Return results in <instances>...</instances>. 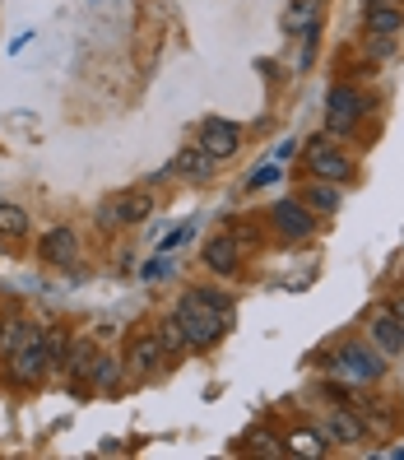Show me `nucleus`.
<instances>
[{"mask_svg":"<svg viewBox=\"0 0 404 460\" xmlns=\"http://www.w3.org/2000/svg\"><path fill=\"white\" fill-rule=\"evenodd\" d=\"M326 372L348 386H376L386 376V354L372 340H339L326 358Z\"/></svg>","mask_w":404,"mask_h":460,"instance_id":"f257e3e1","label":"nucleus"},{"mask_svg":"<svg viewBox=\"0 0 404 460\" xmlns=\"http://www.w3.org/2000/svg\"><path fill=\"white\" fill-rule=\"evenodd\" d=\"M177 321H181V335L186 349H214L228 335V312H214L209 303H200L196 293H181L177 303Z\"/></svg>","mask_w":404,"mask_h":460,"instance_id":"f03ea898","label":"nucleus"},{"mask_svg":"<svg viewBox=\"0 0 404 460\" xmlns=\"http://www.w3.org/2000/svg\"><path fill=\"white\" fill-rule=\"evenodd\" d=\"M303 164L316 181H335V186H348L358 177V164H354V154H348L344 145H335L330 135H316V140H307V154H303Z\"/></svg>","mask_w":404,"mask_h":460,"instance_id":"7ed1b4c3","label":"nucleus"},{"mask_svg":"<svg viewBox=\"0 0 404 460\" xmlns=\"http://www.w3.org/2000/svg\"><path fill=\"white\" fill-rule=\"evenodd\" d=\"M363 117H367V98H363L358 84H335L326 93V130L335 135V140H344Z\"/></svg>","mask_w":404,"mask_h":460,"instance_id":"20e7f679","label":"nucleus"},{"mask_svg":"<svg viewBox=\"0 0 404 460\" xmlns=\"http://www.w3.org/2000/svg\"><path fill=\"white\" fill-rule=\"evenodd\" d=\"M269 228L284 242H307V237H316L321 219L303 205V196H288V200H275V209H269Z\"/></svg>","mask_w":404,"mask_h":460,"instance_id":"39448f33","label":"nucleus"},{"mask_svg":"<svg viewBox=\"0 0 404 460\" xmlns=\"http://www.w3.org/2000/svg\"><path fill=\"white\" fill-rule=\"evenodd\" d=\"M42 372H47V344H42V331L33 326L23 335V344L10 354V382L14 386H38Z\"/></svg>","mask_w":404,"mask_h":460,"instance_id":"423d86ee","label":"nucleus"},{"mask_svg":"<svg viewBox=\"0 0 404 460\" xmlns=\"http://www.w3.org/2000/svg\"><path fill=\"white\" fill-rule=\"evenodd\" d=\"M154 219V196L140 191V186H126L112 200L102 205V224H121V228H135V224H149Z\"/></svg>","mask_w":404,"mask_h":460,"instance_id":"0eeeda50","label":"nucleus"},{"mask_svg":"<svg viewBox=\"0 0 404 460\" xmlns=\"http://www.w3.org/2000/svg\"><path fill=\"white\" fill-rule=\"evenodd\" d=\"M321 432H326V442H335V447H363L372 438L354 404H330V414H326V423H321Z\"/></svg>","mask_w":404,"mask_h":460,"instance_id":"6e6552de","label":"nucleus"},{"mask_svg":"<svg viewBox=\"0 0 404 460\" xmlns=\"http://www.w3.org/2000/svg\"><path fill=\"white\" fill-rule=\"evenodd\" d=\"M205 154H214L219 164H228V158L242 154V126L237 121H224V117H209L200 126V140H196Z\"/></svg>","mask_w":404,"mask_h":460,"instance_id":"1a4fd4ad","label":"nucleus"},{"mask_svg":"<svg viewBox=\"0 0 404 460\" xmlns=\"http://www.w3.org/2000/svg\"><path fill=\"white\" fill-rule=\"evenodd\" d=\"M168 172H177V177H186V181H196V186H209L214 172H219V158L205 154L200 145H181L177 158L168 164Z\"/></svg>","mask_w":404,"mask_h":460,"instance_id":"9d476101","label":"nucleus"},{"mask_svg":"<svg viewBox=\"0 0 404 460\" xmlns=\"http://www.w3.org/2000/svg\"><path fill=\"white\" fill-rule=\"evenodd\" d=\"M367 340L382 349L386 358H400V354H404V331H400V321L391 316V307H372V316H367Z\"/></svg>","mask_w":404,"mask_h":460,"instance_id":"9b49d317","label":"nucleus"},{"mask_svg":"<svg viewBox=\"0 0 404 460\" xmlns=\"http://www.w3.org/2000/svg\"><path fill=\"white\" fill-rule=\"evenodd\" d=\"M163 344H158V335L154 331H140L130 340V349H126V372L130 376H149L154 367H163Z\"/></svg>","mask_w":404,"mask_h":460,"instance_id":"f8f14e48","label":"nucleus"},{"mask_svg":"<svg viewBox=\"0 0 404 460\" xmlns=\"http://www.w3.org/2000/svg\"><path fill=\"white\" fill-rule=\"evenodd\" d=\"M354 410L363 414V423H367V432L372 438H391V432L400 428V404L395 400H354Z\"/></svg>","mask_w":404,"mask_h":460,"instance_id":"ddd939ff","label":"nucleus"},{"mask_svg":"<svg viewBox=\"0 0 404 460\" xmlns=\"http://www.w3.org/2000/svg\"><path fill=\"white\" fill-rule=\"evenodd\" d=\"M284 451L288 456H303V460H326L330 456V442L321 428H307V423H293L284 432Z\"/></svg>","mask_w":404,"mask_h":460,"instance_id":"4468645a","label":"nucleus"},{"mask_svg":"<svg viewBox=\"0 0 404 460\" xmlns=\"http://www.w3.org/2000/svg\"><path fill=\"white\" fill-rule=\"evenodd\" d=\"M38 256L51 261V265H75V256H79V237H75V228H66V224L47 228L42 242H38Z\"/></svg>","mask_w":404,"mask_h":460,"instance_id":"2eb2a0df","label":"nucleus"},{"mask_svg":"<svg viewBox=\"0 0 404 460\" xmlns=\"http://www.w3.org/2000/svg\"><path fill=\"white\" fill-rule=\"evenodd\" d=\"M205 265L214 270V275H237L242 270V247L233 242V233H219L205 242Z\"/></svg>","mask_w":404,"mask_h":460,"instance_id":"dca6fc26","label":"nucleus"},{"mask_svg":"<svg viewBox=\"0 0 404 460\" xmlns=\"http://www.w3.org/2000/svg\"><path fill=\"white\" fill-rule=\"evenodd\" d=\"M303 205L316 214V219H335V214H339V205H344V191H339L335 181H307Z\"/></svg>","mask_w":404,"mask_h":460,"instance_id":"f3484780","label":"nucleus"},{"mask_svg":"<svg viewBox=\"0 0 404 460\" xmlns=\"http://www.w3.org/2000/svg\"><path fill=\"white\" fill-rule=\"evenodd\" d=\"M363 23L372 38H400L404 33V5H367Z\"/></svg>","mask_w":404,"mask_h":460,"instance_id":"a211bd4d","label":"nucleus"},{"mask_svg":"<svg viewBox=\"0 0 404 460\" xmlns=\"http://www.w3.org/2000/svg\"><path fill=\"white\" fill-rule=\"evenodd\" d=\"M98 340L93 335H79L75 344H70V358H66V372H70V382H89L93 376V363H98Z\"/></svg>","mask_w":404,"mask_h":460,"instance_id":"6ab92c4d","label":"nucleus"},{"mask_svg":"<svg viewBox=\"0 0 404 460\" xmlns=\"http://www.w3.org/2000/svg\"><path fill=\"white\" fill-rule=\"evenodd\" d=\"M42 344H47V367H66L75 335H70L66 326H47V331H42Z\"/></svg>","mask_w":404,"mask_h":460,"instance_id":"aec40b11","label":"nucleus"},{"mask_svg":"<svg viewBox=\"0 0 404 460\" xmlns=\"http://www.w3.org/2000/svg\"><path fill=\"white\" fill-rule=\"evenodd\" d=\"M121 372H126V358H107V354H98L89 382H93V391L107 395V391H117V386H121Z\"/></svg>","mask_w":404,"mask_h":460,"instance_id":"412c9836","label":"nucleus"},{"mask_svg":"<svg viewBox=\"0 0 404 460\" xmlns=\"http://www.w3.org/2000/svg\"><path fill=\"white\" fill-rule=\"evenodd\" d=\"M321 14H326V0H293L288 23L293 29H321Z\"/></svg>","mask_w":404,"mask_h":460,"instance_id":"4be33fe9","label":"nucleus"},{"mask_svg":"<svg viewBox=\"0 0 404 460\" xmlns=\"http://www.w3.org/2000/svg\"><path fill=\"white\" fill-rule=\"evenodd\" d=\"M158 344H163V354L172 358V354H186V335H181V321H177V312L168 316V321H158Z\"/></svg>","mask_w":404,"mask_h":460,"instance_id":"5701e85b","label":"nucleus"},{"mask_svg":"<svg viewBox=\"0 0 404 460\" xmlns=\"http://www.w3.org/2000/svg\"><path fill=\"white\" fill-rule=\"evenodd\" d=\"M0 237H10V242L29 237V214L19 205H0Z\"/></svg>","mask_w":404,"mask_h":460,"instance_id":"b1692460","label":"nucleus"},{"mask_svg":"<svg viewBox=\"0 0 404 460\" xmlns=\"http://www.w3.org/2000/svg\"><path fill=\"white\" fill-rule=\"evenodd\" d=\"M29 331H33V326H23V321H10V326H0V354L10 358L14 349L23 344V335H29Z\"/></svg>","mask_w":404,"mask_h":460,"instance_id":"393cba45","label":"nucleus"},{"mask_svg":"<svg viewBox=\"0 0 404 460\" xmlns=\"http://www.w3.org/2000/svg\"><path fill=\"white\" fill-rule=\"evenodd\" d=\"M247 451H251V456H265V460H279V456H284V447L269 438V432H251V447H247Z\"/></svg>","mask_w":404,"mask_h":460,"instance_id":"a878e982","label":"nucleus"},{"mask_svg":"<svg viewBox=\"0 0 404 460\" xmlns=\"http://www.w3.org/2000/svg\"><path fill=\"white\" fill-rule=\"evenodd\" d=\"M196 297H200V303H209L214 312H228L233 303H228V293H219V288H191Z\"/></svg>","mask_w":404,"mask_h":460,"instance_id":"bb28decb","label":"nucleus"},{"mask_svg":"<svg viewBox=\"0 0 404 460\" xmlns=\"http://www.w3.org/2000/svg\"><path fill=\"white\" fill-rule=\"evenodd\" d=\"M269 181H279V168H275V164H265V168H256V172L247 177L251 191H260V186H269Z\"/></svg>","mask_w":404,"mask_h":460,"instance_id":"cd10ccee","label":"nucleus"},{"mask_svg":"<svg viewBox=\"0 0 404 460\" xmlns=\"http://www.w3.org/2000/svg\"><path fill=\"white\" fill-rule=\"evenodd\" d=\"M386 307H391V316L400 321V331H404V293H395V297H391V303H386Z\"/></svg>","mask_w":404,"mask_h":460,"instance_id":"c85d7f7f","label":"nucleus"},{"mask_svg":"<svg viewBox=\"0 0 404 460\" xmlns=\"http://www.w3.org/2000/svg\"><path fill=\"white\" fill-rule=\"evenodd\" d=\"M186 237H191V228H177V233H172V237L163 242V252H168V247H181V242H186Z\"/></svg>","mask_w":404,"mask_h":460,"instance_id":"c756f323","label":"nucleus"},{"mask_svg":"<svg viewBox=\"0 0 404 460\" xmlns=\"http://www.w3.org/2000/svg\"><path fill=\"white\" fill-rule=\"evenodd\" d=\"M367 5H404V0H367Z\"/></svg>","mask_w":404,"mask_h":460,"instance_id":"7c9ffc66","label":"nucleus"}]
</instances>
